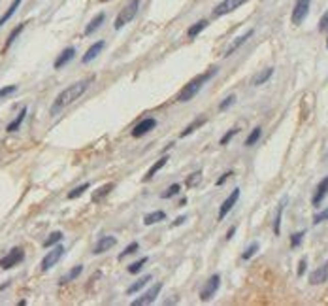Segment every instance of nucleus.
I'll list each match as a JSON object with an SVG mask.
<instances>
[{"label":"nucleus","instance_id":"2eb2a0df","mask_svg":"<svg viewBox=\"0 0 328 306\" xmlns=\"http://www.w3.org/2000/svg\"><path fill=\"white\" fill-rule=\"evenodd\" d=\"M328 195V176L324 178V180L319 183V187H317L315 195H313V199H311V202H313V206H319L322 202V199Z\"/></svg>","mask_w":328,"mask_h":306},{"label":"nucleus","instance_id":"6ab92c4d","mask_svg":"<svg viewBox=\"0 0 328 306\" xmlns=\"http://www.w3.org/2000/svg\"><path fill=\"white\" fill-rule=\"evenodd\" d=\"M166 161H168V157H162V159H159V161H157L155 164H153V167H151V169H149L147 172H145V176H143V181H149V180H151V178H153V176H155L157 172H159V170H161L162 167L166 164Z\"/></svg>","mask_w":328,"mask_h":306},{"label":"nucleus","instance_id":"ddd939ff","mask_svg":"<svg viewBox=\"0 0 328 306\" xmlns=\"http://www.w3.org/2000/svg\"><path fill=\"white\" fill-rule=\"evenodd\" d=\"M328 280V261L322 265L321 269H317L311 272L310 276V284L311 286H319V284H324Z\"/></svg>","mask_w":328,"mask_h":306},{"label":"nucleus","instance_id":"5701e85b","mask_svg":"<svg viewBox=\"0 0 328 306\" xmlns=\"http://www.w3.org/2000/svg\"><path fill=\"white\" fill-rule=\"evenodd\" d=\"M149 281H151V276H149V274H147V276H143V278H140V280H138L136 284H132V286H130L129 289H127V293H129V295H134L136 291H140V289L145 288Z\"/></svg>","mask_w":328,"mask_h":306},{"label":"nucleus","instance_id":"c03bdc74","mask_svg":"<svg viewBox=\"0 0 328 306\" xmlns=\"http://www.w3.org/2000/svg\"><path fill=\"white\" fill-rule=\"evenodd\" d=\"M306 267H308V259L304 257L302 261H300V267H298V276H304V270H306Z\"/></svg>","mask_w":328,"mask_h":306},{"label":"nucleus","instance_id":"6e6552de","mask_svg":"<svg viewBox=\"0 0 328 306\" xmlns=\"http://www.w3.org/2000/svg\"><path fill=\"white\" fill-rule=\"evenodd\" d=\"M161 289H162V284H155L153 288H149L145 293L140 297V299H136V300H132V306H143V304H151L153 300L159 297V293H161Z\"/></svg>","mask_w":328,"mask_h":306},{"label":"nucleus","instance_id":"423d86ee","mask_svg":"<svg viewBox=\"0 0 328 306\" xmlns=\"http://www.w3.org/2000/svg\"><path fill=\"white\" fill-rule=\"evenodd\" d=\"M62 255H64V248H62V246H55V248H53V250H51L49 253L42 259V265H40V267H42L43 272H45V270H49L51 267H55L57 263L61 261Z\"/></svg>","mask_w":328,"mask_h":306},{"label":"nucleus","instance_id":"a211bd4d","mask_svg":"<svg viewBox=\"0 0 328 306\" xmlns=\"http://www.w3.org/2000/svg\"><path fill=\"white\" fill-rule=\"evenodd\" d=\"M251 36H253V31H247V32H245V34H242V36H240V38H236V40H234V44H232V45H230V48H229V50H226V53H224V57L232 55V53H234V51L238 50V48H240V45H242V44H245V42H247V40H249V38H251Z\"/></svg>","mask_w":328,"mask_h":306},{"label":"nucleus","instance_id":"cd10ccee","mask_svg":"<svg viewBox=\"0 0 328 306\" xmlns=\"http://www.w3.org/2000/svg\"><path fill=\"white\" fill-rule=\"evenodd\" d=\"M25 115H27V108H23V110H21V113H19L17 117L13 119L12 123H10V125H8V129L6 131L8 132H15L19 129V127H21V123H23V121H25Z\"/></svg>","mask_w":328,"mask_h":306},{"label":"nucleus","instance_id":"37998d69","mask_svg":"<svg viewBox=\"0 0 328 306\" xmlns=\"http://www.w3.org/2000/svg\"><path fill=\"white\" fill-rule=\"evenodd\" d=\"M234 100H236V97H234V95H230V97H226V99L221 102V106H219V108H221V110H226L230 104H234Z\"/></svg>","mask_w":328,"mask_h":306},{"label":"nucleus","instance_id":"f03ea898","mask_svg":"<svg viewBox=\"0 0 328 306\" xmlns=\"http://www.w3.org/2000/svg\"><path fill=\"white\" fill-rule=\"evenodd\" d=\"M217 72V68H210L206 74H202V76H196V78H192L189 83H187L185 87L181 89L180 91V95H178V102H189V100L192 99V97H196V93H198L200 89L204 87V83L206 81H210L211 80V76L215 74Z\"/></svg>","mask_w":328,"mask_h":306},{"label":"nucleus","instance_id":"dca6fc26","mask_svg":"<svg viewBox=\"0 0 328 306\" xmlns=\"http://www.w3.org/2000/svg\"><path fill=\"white\" fill-rule=\"evenodd\" d=\"M104 42H102V40H100V42H96V44H93L91 45V48H89V50H87V53L85 55H83V59H81V63L83 64H87V63H91V61H93L94 57L98 55L100 51L104 50Z\"/></svg>","mask_w":328,"mask_h":306},{"label":"nucleus","instance_id":"4468645a","mask_svg":"<svg viewBox=\"0 0 328 306\" xmlns=\"http://www.w3.org/2000/svg\"><path fill=\"white\" fill-rule=\"evenodd\" d=\"M74 55H75V48H72V45H70V48H66V50L61 53V55L57 57V61H55V64H53V66H55L57 70L62 68L64 64H68L70 61L74 59Z\"/></svg>","mask_w":328,"mask_h":306},{"label":"nucleus","instance_id":"c85d7f7f","mask_svg":"<svg viewBox=\"0 0 328 306\" xmlns=\"http://www.w3.org/2000/svg\"><path fill=\"white\" fill-rule=\"evenodd\" d=\"M21 2H23V0H13V2H12V6L8 8L6 13H4L2 17H0V27L4 25V23H6L8 19H10V17H12V15H13V13H15V10H17V8H19V4H21Z\"/></svg>","mask_w":328,"mask_h":306},{"label":"nucleus","instance_id":"393cba45","mask_svg":"<svg viewBox=\"0 0 328 306\" xmlns=\"http://www.w3.org/2000/svg\"><path fill=\"white\" fill-rule=\"evenodd\" d=\"M104 17H106L104 13H98V15H96V17H94L93 21H91V23L85 27V34H87V36H89V34H93V32L96 31V29H98L102 23H104Z\"/></svg>","mask_w":328,"mask_h":306},{"label":"nucleus","instance_id":"8fccbe9b","mask_svg":"<svg viewBox=\"0 0 328 306\" xmlns=\"http://www.w3.org/2000/svg\"><path fill=\"white\" fill-rule=\"evenodd\" d=\"M102 2H106V0H102Z\"/></svg>","mask_w":328,"mask_h":306},{"label":"nucleus","instance_id":"f257e3e1","mask_svg":"<svg viewBox=\"0 0 328 306\" xmlns=\"http://www.w3.org/2000/svg\"><path fill=\"white\" fill-rule=\"evenodd\" d=\"M93 81H94V76H91V78H87V80L80 81V83H74V85H70V87L64 89V91H62V93L55 99V102H53V106H51V113L55 115L59 110L70 106L74 100H78L81 95L85 93L87 89H89V83H93Z\"/></svg>","mask_w":328,"mask_h":306},{"label":"nucleus","instance_id":"4c0bfd02","mask_svg":"<svg viewBox=\"0 0 328 306\" xmlns=\"http://www.w3.org/2000/svg\"><path fill=\"white\" fill-rule=\"evenodd\" d=\"M304 237H306V232H304V231L296 232V234H292V237H291V248H298Z\"/></svg>","mask_w":328,"mask_h":306},{"label":"nucleus","instance_id":"0eeeda50","mask_svg":"<svg viewBox=\"0 0 328 306\" xmlns=\"http://www.w3.org/2000/svg\"><path fill=\"white\" fill-rule=\"evenodd\" d=\"M247 0H223L219 6H215V10H213V17H223V15H226V13L234 12L236 8H240L242 4H245Z\"/></svg>","mask_w":328,"mask_h":306},{"label":"nucleus","instance_id":"4be33fe9","mask_svg":"<svg viewBox=\"0 0 328 306\" xmlns=\"http://www.w3.org/2000/svg\"><path fill=\"white\" fill-rule=\"evenodd\" d=\"M23 29H25V23H21V25H17V27H15V29H13L12 32H10V36H8L6 45H4V50H2V53H6V51L10 50V45H12L13 42H15V38H17L19 34L23 32Z\"/></svg>","mask_w":328,"mask_h":306},{"label":"nucleus","instance_id":"a19ab883","mask_svg":"<svg viewBox=\"0 0 328 306\" xmlns=\"http://www.w3.org/2000/svg\"><path fill=\"white\" fill-rule=\"evenodd\" d=\"M319 31L321 32L328 31V12H324V15H322L321 21H319Z\"/></svg>","mask_w":328,"mask_h":306},{"label":"nucleus","instance_id":"09e8293b","mask_svg":"<svg viewBox=\"0 0 328 306\" xmlns=\"http://www.w3.org/2000/svg\"><path fill=\"white\" fill-rule=\"evenodd\" d=\"M326 48H328V38H326Z\"/></svg>","mask_w":328,"mask_h":306},{"label":"nucleus","instance_id":"7c9ffc66","mask_svg":"<svg viewBox=\"0 0 328 306\" xmlns=\"http://www.w3.org/2000/svg\"><path fill=\"white\" fill-rule=\"evenodd\" d=\"M62 240V232L61 231H55V232H51L49 234V238L43 242V248H51V246H55V244H59Z\"/></svg>","mask_w":328,"mask_h":306},{"label":"nucleus","instance_id":"1a4fd4ad","mask_svg":"<svg viewBox=\"0 0 328 306\" xmlns=\"http://www.w3.org/2000/svg\"><path fill=\"white\" fill-rule=\"evenodd\" d=\"M23 257H25V253H23V250L21 248H13L10 253H8L2 261H0V267L4 270H8V269H12V267H15L17 263H21L23 261Z\"/></svg>","mask_w":328,"mask_h":306},{"label":"nucleus","instance_id":"f704fd0d","mask_svg":"<svg viewBox=\"0 0 328 306\" xmlns=\"http://www.w3.org/2000/svg\"><path fill=\"white\" fill-rule=\"evenodd\" d=\"M180 189H181V185L180 183H173V185H170V187L162 193V199H170V197H175V195L180 193Z\"/></svg>","mask_w":328,"mask_h":306},{"label":"nucleus","instance_id":"c756f323","mask_svg":"<svg viewBox=\"0 0 328 306\" xmlns=\"http://www.w3.org/2000/svg\"><path fill=\"white\" fill-rule=\"evenodd\" d=\"M81 272H83V267H81V265H78V267H74V269L70 270V272H68L66 276H62L61 284H68V281L75 280V278H78V276H80Z\"/></svg>","mask_w":328,"mask_h":306},{"label":"nucleus","instance_id":"473e14b6","mask_svg":"<svg viewBox=\"0 0 328 306\" xmlns=\"http://www.w3.org/2000/svg\"><path fill=\"white\" fill-rule=\"evenodd\" d=\"M89 187H91V183H83V185H80V187L72 189V191L68 193V199H78V197H81V195L85 193Z\"/></svg>","mask_w":328,"mask_h":306},{"label":"nucleus","instance_id":"ea45409f","mask_svg":"<svg viewBox=\"0 0 328 306\" xmlns=\"http://www.w3.org/2000/svg\"><path fill=\"white\" fill-rule=\"evenodd\" d=\"M236 134H238V129H230V131L226 132V134H224L223 138H221V146H226V144H229V142L236 136Z\"/></svg>","mask_w":328,"mask_h":306},{"label":"nucleus","instance_id":"a878e982","mask_svg":"<svg viewBox=\"0 0 328 306\" xmlns=\"http://www.w3.org/2000/svg\"><path fill=\"white\" fill-rule=\"evenodd\" d=\"M206 27H208V21H204V19H202V21L194 23L192 27H189V31H187V36H189V38H196L200 32L204 31Z\"/></svg>","mask_w":328,"mask_h":306},{"label":"nucleus","instance_id":"bb28decb","mask_svg":"<svg viewBox=\"0 0 328 306\" xmlns=\"http://www.w3.org/2000/svg\"><path fill=\"white\" fill-rule=\"evenodd\" d=\"M206 121H208V119H206V117H200V119H196V121H192L191 125H189V127H185V129H183V131H181V134H180V136H181V138L189 136V134H191V132H194V131H196V129H198V127H202V125H204Z\"/></svg>","mask_w":328,"mask_h":306},{"label":"nucleus","instance_id":"9d476101","mask_svg":"<svg viewBox=\"0 0 328 306\" xmlns=\"http://www.w3.org/2000/svg\"><path fill=\"white\" fill-rule=\"evenodd\" d=\"M238 199H240V189H234L232 193H230V197L226 200H224L223 204H221V208H219V221H223L224 218H226V214L234 208V204L238 202Z\"/></svg>","mask_w":328,"mask_h":306},{"label":"nucleus","instance_id":"b1692460","mask_svg":"<svg viewBox=\"0 0 328 306\" xmlns=\"http://www.w3.org/2000/svg\"><path fill=\"white\" fill-rule=\"evenodd\" d=\"M272 74H273V68H266V70H262L260 74H257L253 78V85L257 87V85H262V83H266L270 78H272Z\"/></svg>","mask_w":328,"mask_h":306},{"label":"nucleus","instance_id":"20e7f679","mask_svg":"<svg viewBox=\"0 0 328 306\" xmlns=\"http://www.w3.org/2000/svg\"><path fill=\"white\" fill-rule=\"evenodd\" d=\"M219 286H221V276L213 274L210 280L204 284V288L200 289V299H202V300H210L211 297H215Z\"/></svg>","mask_w":328,"mask_h":306},{"label":"nucleus","instance_id":"c9c22d12","mask_svg":"<svg viewBox=\"0 0 328 306\" xmlns=\"http://www.w3.org/2000/svg\"><path fill=\"white\" fill-rule=\"evenodd\" d=\"M257 251H259V242H253V244H251V246L247 248V250L243 251L242 259H245V261H247V259H251V257H253L255 253H257Z\"/></svg>","mask_w":328,"mask_h":306},{"label":"nucleus","instance_id":"f8f14e48","mask_svg":"<svg viewBox=\"0 0 328 306\" xmlns=\"http://www.w3.org/2000/svg\"><path fill=\"white\" fill-rule=\"evenodd\" d=\"M115 244H117L115 237H102V238L98 240V242L94 244L93 253H94V255H100V253H104V251H108L110 248H113Z\"/></svg>","mask_w":328,"mask_h":306},{"label":"nucleus","instance_id":"39448f33","mask_svg":"<svg viewBox=\"0 0 328 306\" xmlns=\"http://www.w3.org/2000/svg\"><path fill=\"white\" fill-rule=\"evenodd\" d=\"M310 4H311V0H296L294 10H292V15H291L294 25H300L304 19L308 17V13H310Z\"/></svg>","mask_w":328,"mask_h":306},{"label":"nucleus","instance_id":"de8ad7c7","mask_svg":"<svg viewBox=\"0 0 328 306\" xmlns=\"http://www.w3.org/2000/svg\"><path fill=\"white\" fill-rule=\"evenodd\" d=\"M183 221H185V218H183V216H181V218H178V219H175V223H173V225H181V223H183Z\"/></svg>","mask_w":328,"mask_h":306},{"label":"nucleus","instance_id":"58836bf2","mask_svg":"<svg viewBox=\"0 0 328 306\" xmlns=\"http://www.w3.org/2000/svg\"><path fill=\"white\" fill-rule=\"evenodd\" d=\"M17 91V85H6V87L0 89V99H6L8 95H12Z\"/></svg>","mask_w":328,"mask_h":306},{"label":"nucleus","instance_id":"7ed1b4c3","mask_svg":"<svg viewBox=\"0 0 328 306\" xmlns=\"http://www.w3.org/2000/svg\"><path fill=\"white\" fill-rule=\"evenodd\" d=\"M140 4H142V0H130L129 4L119 12L117 19H115V29H123L124 25H129L132 19L136 17L138 10H140Z\"/></svg>","mask_w":328,"mask_h":306},{"label":"nucleus","instance_id":"aec40b11","mask_svg":"<svg viewBox=\"0 0 328 306\" xmlns=\"http://www.w3.org/2000/svg\"><path fill=\"white\" fill-rule=\"evenodd\" d=\"M113 187H115V183H104V185H102L98 191H94V193H93V202H100V200L104 199L106 195L112 193Z\"/></svg>","mask_w":328,"mask_h":306},{"label":"nucleus","instance_id":"2f4dec72","mask_svg":"<svg viewBox=\"0 0 328 306\" xmlns=\"http://www.w3.org/2000/svg\"><path fill=\"white\" fill-rule=\"evenodd\" d=\"M260 134H262V129L260 127H255L253 129V132L247 136V140H245V146H255L257 142H259V138H260Z\"/></svg>","mask_w":328,"mask_h":306},{"label":"nucleus","instance_id":"412c9836","mask_svg":"<svg viewBox=\"0 0 328 306\" xmlns=\"http://www.w3.org/2000/svg\"><path fill=\"white\" fill-rule=\"evenodd\" d=\"M164 219H166V214L162 212V210H159V212L147 214V216L143 218V223H145V225H153V223H159V221H164Z\"/></svg>","mask_w":328,"mask_h":306},{"label":"nucleus","instance_id":"e433bc0d","mask_svg":"<svg viewBox=\"0 0 328 306\" xmlns=\"http://www.w3.org/2000/svg\"><path fill=\"white\" fill-rule=\"evenodd\" d=\"M138 250V242H132V244H129V246H127V248H124V251L123 253H121V255H119V259H124V257L127 255H132V253H134V251Z\"/></svg>","mask_w":328,"mask_h":306},{"label":"nucleus","instance_id":"49530a36","mask_svg":"<svg viewBox=\"0 0 328 306\" xmlns=\"http://www.w3.org/2000/svg\"><path fill=\"white\" fill-rule=\"evenodd\" d=\"M234 232H236V227H230L229 232H226V240H230V238L234 237Z\"/></svg>","mask_w":328,"mask_h":306},{"label":"nucleus","instance_id":"9b49d317","mask_svg":"<svg viewBox=\"0 0 328 306\" xmlns=\"http://www.w3.org/2000/svg\"><path fill=\"white\" fill-rule=\"evenodd\" d=\"M157 127V121L153 117H149V119H143V121H140L134 129H132V136L134 138H140V136H143V134H147L149 131H153Z\"/></svg>","mask_w":328,"mask_h":306},{"label":"nucleus","instance_id":"79ce46f5","mask_svg":"<svg viewBox=\"0 0 328 306\" xmlns=\"http://www.w3.org/2000/svg\"><path fill=\"white\" fill-rule=\"evenodd\" d=\"M326 219H328V208H326V210H322L321 214H317L315 218H313V223L317 225V223H321V221H326Z\"/></svg>","mask_w":328,"mask_h":306},{"label":"nucleus","instance_id":"f3484780","mask_svg":"<svg viewBox=\"0 0 328 306\" xmlns=\"http://www.w3.org/2000/svg\"><path fill=\"white\" fill-rule=\"evenodd\" d=\"M285 204H287V197L281 199L277 206V216H275V221H273V232H275V237H279V232H281V218H283V210H285Z\"/></svg>","mask_w":328,"mask_h":306},{"label":"nucleus","instance_id":"a18cd8bd","mask_svg":"<svg viewBox=\"0 0 328 306\" xmlns=\"http://www.w3.org/2000/svg\"><path fill=\"white\" fill-rule=\"evenodd\" d=\"M230 176H232V172H224V174L221 176L219 180H217V185H223V183H224V181H226V180H229Z\"/></svg>","mask_w":328,"mask_h":306},{"label":"nucleus","instance_id":"72a5a7b5","mask_svg":"<svg viewBox=\"0 0 328 306\" xmlns=\"http://www.w3.org/2000/svg\"><path fill=\"white\" fill-rule=\"evenodd\" d=\"M145 263H147V257H142L140 261H136V263H132V265H130L129 272H130V274H138V272L143 269V265H145Z\"/></svg>","mask_w":328,"mask_h":306}]
</instances>
